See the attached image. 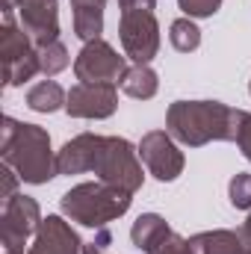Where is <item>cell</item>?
Instances as JSON below:
<instances>
[{
    "label": "cell",
    "instance_id": "1",
    "mask_svg": "<svg viewBox=\"0 0 251 254\" xmlns=\"http://www.w3.org/2000/svg\"><path fill=\"white\" fill-rule=\"evenodd\" d=\"M57 172L60 175H83L95 172L98 181L133 192L142 187V163L139 148H133L122 136H98V133H80L71 142H65L57 154Z\"/></svg>",
    "mask_w": 251,
    "mask_h": 254
},
{
    "label": "cell",
    "instance_id": "2",
    "mask_svg": "<svg viewBox=\"0 0 251 254\" xmlns=\"http://www.w3.org/2000/svg\"><path fill=\"white\" fill-rule=\"evenodd\" d=\"M243 110H231L219 101H175L166 113L169 133L189 148L207 142H237Z\"/></svg>",
    "mask_w": 251,
    "mask_h": 254
},
{
    "label": "cell",
    "instance_id": "3",
    "mask_svg": "<svg viewBox=\"0 0 251 254\" xmlns=\"http://www.w3.org/2000/svg\"><path fill=\"white\" fill-rule=\"evenodd\" d=\"M0 157L24 184H48L54 175H60L48 130L24 125L12 116H6L0 127Z\"/></svg>",
    "mask_w": 251,
    "mask_h": 254
},
{
    "label": "cell",
    "instance_id": "4",
    "mask_svg": "<svg viewBox=\"0 0 251 254\" xmlns=\"http://www.w3.org/2000/svg\"><path fill=\"white\" fill-rule=\"evenodd\" d=\"M130 201H133L130 192L98 181V184H80V187L68 190L60 201V207L77 225L107 228V222H116L119 216H125L130 210Z\"/></svg>",
    "mask_w": 251,
    "mask_h": 254
},
{
    "label": "cell",
    "instance_id": "5",
    "mask_svg": "<svg viewBox=\"0 0 251 254\" xmlns=\"http://www.w3.org/2000/svg\"><path fill=\"white\" fill-rule=\"evenodd\" d=\"M0 57H3V83L6 86H21L33 80L39 68V51L36 42L24 27L15 24L12 12H3V27H0Z\"/></svg>",
    "mask_w": 251,
    "mask_h": 254
},
{
    "label": "cell",
    "instance_id": "6",
    "mask_svg": "<svg viewBox=\"0 0 251 254\" xmlns=\"http://www.w3.org/2000/svg\"><path fill=\"white\" fill-rule=\"evenodd\" d=\"M119 36H122V48L133 60V65H148L160 51V24L151 9L122 12Z\"/></svg>",
    "mask_w": 251,
    "mask_h": 254
},
{
    "label": "cell",
    "instance_id": "7",
    "mask_svg": "<svg viewBox=\"0 0 251 254\" xmlns=\"http://www.w3.org/2000/svg\"><path fill=\"white\" fill-rule=\"evenodd\" d=\"M42 225V210L30 195H15L3 204V216H0V240H3V252H18L24 254V246L30 237H36Z\"/></svg>",
    "mask_w": 251,
    "mask_h": 254
},
{
    "label": "cell",
    "instance_id": "8",
    "mask_svg": "<svg viewBox=\"0 0 251 254\" xmlns=\"http://www.w3.org/2000/svg\"><path fill=\"white\" fill-rule=\"evenodd\" d=\"M139 160L145 163V169L157 181H175V178H181V172L187 166V160H184V154L169 130L145 133L139 142Z\"/></svg>",
    "mask_w": 251,
    "mask_h": 254
},
{
    "label": "cell",
    "instance_id": "9",
    "mask_svg": "<svg viewBox=\"0 0 251 254\" xmlns=\"http://www.w3.org/2000/svg\"><path fill=\"white\" fill-rule=\"evenodd\" d=\"M125 71V57H119L116 48L107 45L104 39L86 42L74 60V74L80 83H119Z\"/></svg>",
    "mask_w": 251,
    "mask_h": 254
},
{
    "label": "cell",
    "instance_id": "10",
    "mask_svg": "<svg viewBox=\"0 0 251 254\" xmlns=\"http://www.w3.org/2000/svg\"><path fill=\"white\" fill-rule=\"evenodd\" d=\"M116 107H119L116 83H77L65 101V113L74 119H110Z\"/></svg>",
    "mask_w": 251,
    "mask_h": 254
},
{
    "label": "cell",
    "instance_id": "11",
    "mask_svg": "<svg viewBox=\"0 0 251 254\" xmlns=\"http://www.w3.org/2000/svg\"><path fill=\"white\" fill-rule=\"evenodd\" d=\"M18 21L30 33V39L39 45L60 42V12L57 0H18Z\"/></svg>",
    "mask_w": 251,
    "mask_h": 254
},
{
    "label": "cell",
    "instance_id": "12",
    "mask_svg": "<svg viewBox=\"0 0 251 254\" xmlns=\"http://www.w3.org/2000/svg\"><path fill=\"white\" fill-rule=\"evenodd\" d=\"M27 254H83V243L65 219L48 216V219H42L36 240Z\"/></svg>",
    "mask_w": 251,
    "mask_h": 254
},
{
    "label": "cell",
    "instance_id": "13",
    "mask_svg": "<svg viewBox=\"0 0 251 254\" xmlns=\"http://www.w3.org/2000/svg\"><path fill=\"white\" fill-rule=\"evenodd\" d=\"M104 6H107V0H71L74 33L83 42L101 39V30H104Z\"/></svg>",
    "mask_w": 251,
    "mask_h": 254
},
{
    "label": "cell",
    "instance_id": "14",
    "mask_svg": "<svg viewBox=\"0 0 251 254\" xmlns=\"http://www.w3.org/2000/svg\"><path fill=\"white\" fill-rule=\"evenodd\" d=\"M169 234H172L169 222H166L163 216H157V213H142V216L133 222V228H130V240H133V246H136L139 252H145V254L154 252Z\"/></svg>",
    "mask_w": 251,
    "mask_h": 254
},
{
    "label": "cell",
    "instance_id": "15",
    "mask_svg": "<svg viewBox=\"0 0 251 254\" xmlns=\"http://www.w3.org/2000/svg\"><path fill=\"white\" fill-rule=\"evenodd\" d=\"M195 254H246V243L234 231H204L189 237Z\"/></svg>",
    "mask_w": 251,
    "mask_h": 254
},
{
    "label": "cell",
    "instance_id": "16",
    "mask_svg": "<svg viewBox=\"0 0 251 254\" xmlns=\"http://www.w3.org/2000/svg\"><path fill=\"white\" fill-rule=\"evenodd\" d=\"M122 92L127 98H136V101H151L160 89V80H157V71L151 65H130L122 80H119Z\"/></svg>",
    "mask_w": 251,
    "mask_h": 254
},
{
    "label": "cell",
    "instance_id": "17",
    "mask_svg": "<svg viewBox=\"0 0 251 254\" xmlns=\"http://www.w3.org/2000/svg\"><path fill=\"white\" fill-rule=\"evenodd\" d=\"M65 101H68V92L57 80H42L27 92V107L33 113H57L60 107H65Z\"/></svg>",
    "mask_w": 251,
    "mask_h": 254
},
{
    "label": "cell",
    "instance_id": "18",
    "mask_svg": "<svg viewBox=\"0 0 251 254\" xmlns=\"http://www.w3.org/2000/svg\"><path fill=\"white\" fill-rule=\"evenodd\" d=\"M169 42H172L175 51L192 54V51H198V45H201V30L192 24V18H178V21L169 27Z\"/></svg>",
    "mask_w": 251,
    "mask_h": 254
},
{
    "label": "cell",
    "instance_id": "19",
    "mask_svg": "<svg viewBox=\"0 0 251 254\" xmlns=\"http://www.w3.org/2000/svg\"><path fill=\"white\" fill-rule=\"evenodd\" d=\"M36 51H39V68H42L45 77H54V74L65 71L68 63H71L63 42H48V45H39Z\"/></svg>",
    "mask_w": 251,
    "mask_h": 254
},
{
    "label": "cell",
    "instance_id": "20",
    "mask_svg": "<svg viewBox=\"0 0 251 254\" xmlns=\"http://www.w3.org/2000/svg\"><path fill=\"white\" fill-rule=\"evenodd\" d=\"M228 195H231V204L237 210H251V175L249 172H240V175L231 178Z\"/></svg>",
    "mask_w": 251,
    "mask_h": 254
},
{
    "label": "cell",
    "instance_id": "21",
    "mask_svg": "<svg viewBox=\"0 0 251 254\" xmlns=\"http://www.w3.org/2000/svg\"><path fill=\"white\" fill-rule=\"evenodd\" d=\"M178 6L187 12V18H210L219 12L222 0H178Z\"/></svg>",
    "mask_w": 251,
    "mask_h": 254
},
{
    "label": "cell",
    "instance_id": "22",
    "mask_svg": "<svg viewBox=\"0 0 251 254\" xmlns=\"http://www.w3.org/2000/svg\"><path fill=\"white\" fill-rule=\"evenodd\" d=\"M151 254H195V252H192L189 240H184L181 234H175V231H172V234H169V237H166V240H163V243H160Z\"/></svg>",
    "mask_w": 251,
    "mask_h": 254
},
{
    "label": "cell",
    "instance_id": "23",
    "mask_svg": "<svg viewBox=\"0 0 251 254\" xmlns=\"http://www.w3.org/2000/svg\"><path fill=\"white\" fill-rule=\"evenodd\" d=\"M237 145H240V151H243V157L251 163V113L243 110V116H240V130H237Z\"/></svg>",
    "mask_w": 251,
    "mask_h": 254
},
{
    "label": "cell",
    "instance_id": "24",
    "mask_svg": "<svg viewBox=\"0 0 251 254\" xmlns=\"http://www.w3.org/2000/svg\"><path fill=\"white\" fill-rule=\"evenodd\" d=\"M110 243H113L110 231L107 228H98V237L83 246V254H110Z\"/></svg>",
    "mask_w": 251,
    "mask_h": 254
},
{
    "label": "cell",
    "instance_id": "25",
    "mask_svg": "<svg viewBox=\"0 0 251 254\" xmlns=\"http://www.w3.org/2000/svg\"><path fill=\"white\" fill-rule=\"evenodd\" d=\"M0 175H3V192H0V198H3V204H6L9 198H15V181H21V178H18L6 163H3V172H0Z\"/></svg>",
    "mask_w": 251,
    "mask_h": 254
},
{
    "label": "cell",
    "instance_id": "26",
    "mask_svg": "<svg viewBox=\"0 0 251 254\" xmlns=\"http://www.w3.org/2000/svg\"><path fill=\"white\" fill-rule=\"evenodd\" d=\"M119 6H122V12H133V9H151L154 12L157 0H119Z\"/></svg>",
    "mask_w": 251,
    "mask_h": 254
},
{
    "label": "cell",
    "instance_id": "27",
    "mask_svg": "<svg viewBox=\"0 0 251 254\" xmlns=\"http://www.w3.org/2000/svg\"><path fill=\"white\" fill-rule=\"evenodd\" d=\"M240 237H243V243H246V252H251V213H249V219L243 222V231H240Z\"/></svg>",
    "mask_w": 251,
    "mask_h": 254
},
{
    "label": "cell",
    "instance_id": "28",
    "mask_svg": "<svg viewBox=\"0 0 251 254\" xmlns=\"http://www.w3.org/2000/svg\"><path fill=\"white\" fill-rule=\"evenodd\" d=\"M18 6V0H3V12H12Z\"/></svg>",
    "mask_w": 251,
    "mask_h": 254
},
{
    "label": "cell",
    "instance_id": "29",
    "mask_svg": "<svg viewBox=\"0 0 251 254\" xmlns=\"http://www.w3.org/2000/svg\"><path fill=\"white\" fill-rule=\"evenodd\" d=\"M3 254H18V252H3Z\"/></svg>",
    "mask_w": 251,
    "mask_h": 254
},
{
    "label": "cell",
    "instance_id": "30",
    "mask_svg": "<svg viewBox=\"0 0 251 254\" xmlns=\"http://www.w3.org/2000/svg\"><path fill=\"white\" fill-rule=\"evenodd\" d=\"M249 92H251V83H249Z\"/></svg>",
    "mask_w": 251,
    "mask_h": 254
},
{
    "label": "cell",
    "instance_id": "31",
    "mask_svg": "<svg viewBox=\"0 0 251 254\" xmlns=\"http://www.w3.org/2000/svg\"><path fill=\"white\" fill-rule=\"evenodd\" d=\"M246 254H251V252H246Z\"/></svg>",
    "mask_w": 251,
    "mask_h": 254
}]
</instances>
